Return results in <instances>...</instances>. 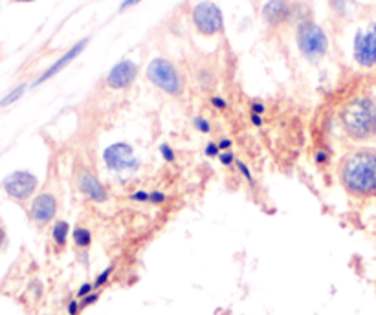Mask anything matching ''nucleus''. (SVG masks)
Returning <instances> with one entry per match:
<instances>
[{
	"label": "nucleus",
	"mask_w": 376,
	"mask_h": 315,
	"mask_svg": "<svg viewBox=\"0 0 376 315\" xmlns=\"http://www.w3.org/2000/svg\"><path fill=\"white\" fill-rule=\"evenodd\" d=\"M341 187L354 198L376 196V149L358 147L347 152L338 165Z\"/></svg>",
	"instance_id": "nucleus-1"
},
{
	"label": "nucleus",
	"mask_w": 376,
	"mask_h": 315,
	"mask_svg": "<svg viewBox=\"0 0 376 315\" xmlns=\"http://www.w3.org/2000/svg\"><path fill=\"white\" fill-rule=\"evenodd\" d=\"M340 125L352 141L376 138V101L367 95L354 97L340 111Z\"/></svg>",
	"instance_id": "nucleus-2"
},
{
	"label": "nucleus",
	"mask_w": 376,
	"mask_h": 315,
	"mask_svg": "<svg viewBox=\"0 0 376 315\" xmlns=\"http://www.w3.org/2000/svg\"><path fill=\"white\" fill-rule=\"evenodd\" d=\"M296 45L305 59L318 60L329 51V37L314 20L303 19L296 28Z\"/></svg>",
	"instance_id": "nucleus-3"
},
{
	"label": "nucleus",
	"mask_w": 376,
	"mask_h": 315,
	"mask_svg": "<svg viewBox=\"0 0 376 315\" xmlns=\"http://www.w3.org/2000/svg\"><path fill=\"white\" fill-rule=\"evenodd\" d=\"M147 79L160 88L162 92H166L167 95L173 97H180L184 94V79L182 74L178 72L169 59L164 57H155L147 66Z\"/></svg>",
	"instance_id": "nucleus-4"
},
{
	"label": "nucleus",
	"mask_w": 376,
	"mask_h": 315,
	"mask_svg": "<svg viewBox=\"0 0 376 315\" xmlns=\"http://www.w3.org/2000/svg\"><path fill=\"white\" fill-rule=\"evenodd\" d=\"M191 22L195 26V30L204 37L221 35L224 31V15L222 10L215 2L204 0L193 8L191 11Z\"/></svg>",
	"instance_id": "nucleus-5"
},
{
	"label": "nucleus",
	"mask_w": 376,
	"mask_h": 315,
	"mask_svg": "<svg viewBox=\"0 0 376 315\" xmlns=\"http://www.w3.org/2000/svg\"><path fill=\"white\" fill-rule=\"evenodd\" d=\"M352 57L361 68L376 66V22L358 28L352 39Z\"/></svg>",
	"instance_id": "nucleus-6"
},
{
	"label": "nucleus",
	"mask_w": 376,
	"mask_h": 315,
	"mask_svg": "<svg viewBox=\"0 0 376 315\" xmlns=\"http://www.w3.org/2000/svg\"><path fill=\"white\" fill-rule=\"evenodd\" d=\"M103 163L112 172H125L140 167V160L134 156V149L127 141H118L107 147L103 150Z\"/></svg>",
	"instance_id": "nucleus-7"
},
{
	"label": "nucleus",
	"mask_w": 376,
	"mask_h": 315,
	"mask_svg": "<svg viewBox=\"0 0 376 315\" xmlns=\"http://www.w3.org/2000/svg\"><path fill=\"white\" fill-rule=\"evenodd\" d=\"M37 187L39 180L30 170H15L2 180V189L6 191V195L17 202H26L31 198Z\"/></svg>",
	"instance_id": "nucleus-8"
},
{
	"label": "nucleus",
	"mask_w": 376,
	"mask_h": 315,
	"mask_svg": "<svg viewBox=\"0 0 376 315\" xmlns=\"http://www.w3.org/2000/svg\"><path fill=\"white\" fill-rule=\"evenodd\" d=\"M138 77V65L131 59H121L107 74V86L112 90H125Z\"/></svg>",
	"instance_id": "nucleus-9"
},
{
	"label": "nucleus",
	"mask_w": 376,
	"mask_h": 315,
	"mask_svg": "<svg viewBox=\"0 0 376 315\" xmlns=\"http://www.w3.org/2000/svg\"><path fill=\"white\" fill-rule=\"evenodd\" d=\"M57 215V198L52 193H40L36 196V200L31 202L30 218L33 224L39 227H45L50 222H54Z\"/></svg>",
	"instance_id": "nucleus-10"
},
{
	"label": "nucleus",
	"mask_w": 376,
	"mask_h": 315,
	"mask_svg": "<svg viewBox=\"0 0 376 315\" xmlns=\"http://www.w3.org/2000/svg\"><path fill=\"white\" fill-rule=\"evenodd\" d=\"M77 189L83 196H86L88 200L95 202V204H103L109 200V193H107L105 186L101 184L100 178L88 169H81L75 178Z\"/></svg>",
	"instance_id": "nucleus-11"
},
{
	"label": "nucleus",
	"mask_w": 376,
	"mask_h": 315,
	"mask_svg": "<svg viewBox=\"0 0 376 315\" xmlns=\"http://www.w3.org/2000/svg\"><path fill=\"white\" fill-rule=\"evenodd\" d=\"M263 19L270 26L285 24L286 20L290 19L294 10L288 0H266L263 6Z\"/></svg>",
	"instance_id": "nucleus-12"
},
{
	"label": "nucleus",
	"mask_w": 376,
	"mask_h": 315,
	"mask_svg": "<svg viewBox=\"0 0 376 315\" xmlns=\"http://www.w3.org/2000/svg\"><path fill=\"white\" fill-rule=\"evenodd\" d=\"M86 45H88V39H81L79 42H75V45L72 46L70 50L66 51L65 56H61L59 59H57L56 63H54V65H52L50 68H48V70L45 72V74L40 75L39 79L36 81V86L40 85V83H45V81L52 79V77H54V75L59 74V72L63 70V68H66V66L70 65V63L75 59V57L81 56V54H83V50H85V48H86Z\"/></svg>",
	"instance_id": "nucleus-13"
},
{
	"label": "nucleus",
	"mask_w": 376,
	"mask_h": 315,
	"mask_svg": "<svg viewBox=\"0 0 376 315\" xmlns=\"http://www.w3.org/2000/svg\"><path fill=\"white\" fill-rule=\"evenodd\" d=\"M72 242H74L75 248L86 251L92 244V231L85 225H75L72 229Z\"/></svg>",
	"instance_id": "nucleus-14"
},
{
	"label": "nucleus",
	"mask_w": 376,
	"mask_h": 315,
	"mask_svg": "<svg viewBox=\"0 0 376 315\" xmlns=\"http://www.w3.org/2000/svg\"><path fill=\"white\" fill-rule=\"evenodd\" d=\"M70 224L66 220H57L52 227V239L56 242L57 248H65L68 244V239H70Z\"/></svg>",
	"instance_id": "nucleus-15"
},
{
	"label": "nucleus",
	"mask_w": 376,
	"mask_h": 315,
	"mask_svg": "<svg viewBox=\"0 0 376 315\" xmlns=\"http://www.w3.org/2000/svg\"><path fill=\"white\" fill-rule=\"evenodd\" d=\"M112 273H114V266H107L105 270L101 271L100 275L95 277V280H94V290L100 291L101 288H103V286H105L107 282H109V280H111Z\"/></svg>",
	"instance_id": "nucleus-16"
},
{
	"label": "nucleus",
	"mask_w": 376,
	"mask_h": 315,
	"mask_svg": "<svg viewBox=\"0 0 376 315\" xmlns=\"http://www.w3.org/2000/svg\"><path fill=\"white\" fill-rule=\"evenodd\" d=\"M235 167H237V170H239V175H241L242 178H244V180L248 181V184H250L251 187L256 186V178H253V175H251V169L248 165H246L244 161L237 160Z\"/></svg>",
	"instance_id": "nucleus-17"
},
{
	"label": "nucleus",
	"mask_w": 376,
	"mask_h": 315,
	"mask_svg": "<svg viewBox=\"0 0 376 315\" xmlns=\"http://www.w3.org/2000/svg\"><path fill=\"white\" fill-rule=\"evenodd\" d=\"M193 127H195V130H198L201 134H210L211 132V123L204 115H195V118H193Z\"/></svg>",
	"instance_id": "nucleus-18"
},
{
	"label": "nucleus",
	"mask_w": 376,
	"mask_h": 315,
	"mask_svg": "<svg viewBox=\"0 0 376 315\" xmlns=\"http://www.w3.org/2000/svg\"><path fill=\"white\" fill-rule=\"evenodd\" d=\"M24 90H26V85H20V86H17L15 90H11L10 94L6 95L4 99L0 101V105H2V106H6V105H11V103H15V101L19 99L20 95L24 94Z\"/></svg>",
	"instance_id": "nucleus-19"
},
{
	"label": "nucleus",
	"mask_w": 376,
	"mask_h": 315,
	"mask_svg": "<svg viewBox=\"0 0 376 315\" xmlns=\"http://www.w3.org/2000/svg\"><path fill=\"white\" fill-rule=\"evenodd\" d=\"M160 156H162V160L167 161V163H173V161L176 160V154H175V150H173V147L169 145V143H162L160 145Z\"/></svg>",
	"instance_id": "nucleus-20"
},
{
	"label": "nucleus",
	"mask_w": 376,
	"mask_h": 315,
	"mask_svg": "<svg viewBox=\"0 0 376 315\" xmlns=\"http://www.w3.org/2000/svg\"><path fill=\"white\" fill-rule=\"evenodd\" d=\"M149 193L150 191H146V189H138L134 191L129 198H131L134 204H149Z\"/></svg>",
	"instance_id": "nucleus-21"
},
{
	"label": "nucleus",
	"mask_w": 376,
	"mask_h": 315,
	"mask_svg": "<svg viewBox=\"0 0 376 315\" xmlns=\"http://www.w3.org/2000/svg\"><path fill=\"white\" fill-rule=\"evenodd\" d=\"M314 160H316V163H320V165H329V163H331V152L327 149H318L316 154H314Z\"/></svg>",
	"instance_id": "nucleus-22"
},
{
	"label": "nucleus",
	"mask_w": 376,
	"mask_h": 315,
	"mask_svg": "<svg viewBox=\"0 0 376 315\" xmlns=\"http://www.w3.org/2000/svg\"><path fill=\"white\" fill-rule=\"evenodd\" d=\"M166 200H167V196L164 195L162 191L155 189L149 193V204L150 205H162V204H166Z\"/></svg>",
	"instance_id": "nucleus-23"
},
{
	"label": "nucleus",
	"mask_w": 376,
	"mask_h": 315,
	"mask_svg": "<svg viewBox=\"0 0 376 315\" xmlns=\"http://www.w3.org/2000/svg\"><path fill=\"white\" fill-rule=\"evenodd\" d=\"M219 161H221L224 167H233L235 165L237 158L233 156V152H231V150H224V152H221V154H219Z\"/></svg>",
	"instance_id": "nucleus-24"
},
{
	"label": "nucleus",
	"mask_w": 376,
	"mask_h": 315,
	"mask_svg": "<svg viewBox=\"0 0 376 315\" xmlns=\"http://www.w3.org/2000/svg\"><path fill=\"white\" fill-rule=\"evenodd\" d=\"M97 300H100V291L95 290V291H92L91 296H86V297H83V299H79L81 310H85V308H88V306L95 305Z\"/></svg>",
	"instance_id": "nucleus-25"
},
{
	"label": "nucleus",
	"mask_w": 376,
	"mask_h": 315,
	"mask_svg": "<svg viewBox=\"0 0 376 315\" xmlns=\"http://www.w3.org/2000/svg\"><path fill=\"white\" fill-rule=\"evenodd\" d=\"M204 154H206V158H219V154H221V149H219V143H215V141H210L206 147H204Z\"/></svg>",
	"instance_id": "nucleus-26"
},
{
	"label": "nucleus",
	"mask_w": 376,
	"mask_h": 315,
	"mask_svg": "<svg viewBox=\"0 0 376 315\" xmlns=\"http://www.w3.org/2000/svg\"><path fill=\"white\" fill-rule=\"evenodd\" d=\"M94 290V282H83V284L79 286V290H77V299H83V297L91 296Z\"/></svg>",
	"instance_id": "nucleus-27"
},
{
	"label": "nucleus",
	"mask_w": 376,
	"mask_h": 315,
	"mask_svg": "<svg viewBox=\"0 0 376 315\" xmlns=\"http://www.w3.org/2000/svg\"><path fill=\"white\" fill-rule=\"evenodd\" d=\"M211 105H213V108H217V111H226V108H228V101H226L224 97H221V95H213V97H211Z\"/></svg>",
	"instance_id": "nucleus-28"
},
{
	"label": "nucleus",
	"mask_w": 376,
	"mask_h": 315,
	"mask_svg": "<svg viewBox=\"0 0 376 315\" xmlns=\"http://www.w3.org/2000/svg\"><path fill=\"white\" fill-rule=\"evenodd\" d=\"M266 112V106L263 101H251V105H250V114H259L263 115Z\"/></svg>",
	"instance_id": "nucleus-29"
},
{
	"label": "nucleus",
	"mask_w": 376,
	"mask_h": 315,
	"mask_svg": "<svg viewBox=\"0 0 376 315\" xmlns=\"http://www.w3.org/2000/svg\"><path fill=\"white\" fill-rule=\"evenodd\" d=\"M66 312H68V315H79L81 312L79 299H72L70 302H68V306H66Z\"/></svg>",
	"instance_id": "nucleus-30"
},
{
	"label": "nucleus",
	"mask_w": 376,
	"mask_h": 315,
	"mask_svg": "<svg viewBox=\"0 0 376 315\" xmlns=\"http://www.w3.org/2000/svg\"><path fill=\"white\" fill-rule=\"evenodd\" d=\"M250 121H251V125L256 127V129H261V127L265 125V120H263V115H259V114H250Z\"/></svg>",
	"instance_id": "nucleus-31"
},
{
	"label": "nucleus",
	"mask_w": 376,
	"mask_h": 315,
	"mask_svg": "<svg viewBox=\"0 0 376 315\" xmlns=\"http://www.w3.org/2000/svg\"><path fill=\"white\" fill-rule=\"evenodd\" d=\"M217 143H219L221 152H224V150H231V145H233V141H231L230 138H222V140H219Z\"/></svg>",
	"instance_id": "nucleus-32"
},
{
	"label": "nucleus",
	"mask_w": 376,
	"mask_h": 315,
	"mask_svg": "<svg viewBox=\"0 0 376 315\" xmlns=\"http://www.w3.org/2000/svg\"><path fill=\"white\" fill-rule=\"evenodd\" d=\"M140 2H141V0H123V2H121L120 10L125 11V10H129V8H132V6L140 4Z\"/></svg>",
	"instance_id": "nucleus-33"
},
{
	"label": "nucleus",
	"mask_w": 376,
	"mask_h": 315,
	"mask_svg": "<svg viewBox=\"0 0 376 315\" xmlns=\"http://www.w3.org/2000/svg\"><path fill=\"white\" fill-rule=\"evenodd\" d=\"M4 241H6V231L2 229V225H0V248L4 245Z\"/></svg>",
	"instance_id": "nucleus-34"
},
{
	"label": "nucleus",
	"mask_w": 376,
	"mask_h": 315,
	"mask_svg": "<svg viewBox=\"0 0 376 315\" xmlns=\"http://www.w3.org/2000/svg\"><path fill=\"white\" fill-rule=\"evenodd\" d=\"M15 2H36V0H15Z\"/></svg>",
	"instance_id": "nucleus-35"
}]
</instances>
